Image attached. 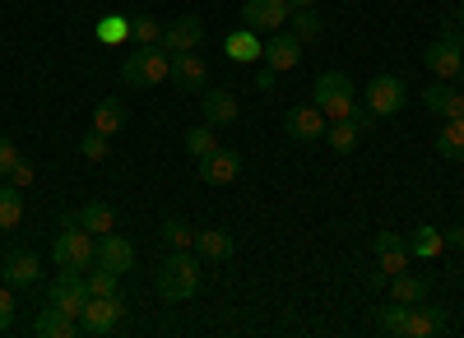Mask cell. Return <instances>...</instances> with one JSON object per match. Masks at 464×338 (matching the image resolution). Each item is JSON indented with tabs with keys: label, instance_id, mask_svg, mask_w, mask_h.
<instances>
[{
	"label": "cell",
	"instance_id": "cell-25",
	"mask_svg": "<svg viewBox=\"0 0 464 338\" xmlns=\"http://www.w3.org/2000/svg\"><path fill=\"white\" fill-rule=\"evenodd\" d=\"M437 154L446 163H464V117H455L437 130Z\"/></svg>",
	"mask_w": 464,
	"mask_h": 338
},
{
	"label": "cell",
	"instance_id": "cell-16",
	"mask_svg": "<svg viewBox=\"0 0 464 338\" xmlns=\"http://www.w3.org/2000/svg\"><path fill=\"white\" fill-rule=\"evenodd\" d=\"M200 107H205V121L218 130V126H232L242 117V102H237V93L232 89H209L205 98H200Z\"/></svg>",
	"mask_w": 464,
	"mask_h": 338
},
{
	"label": "cell",
	"instance_id": "cell-26",
	"mask_svg": "<svg viewBox=\"0 0 464 338\" xmlns=\"http://www.w3.org/2000/svg\"><path fill=\"white\" fill-rule=\"evenodd\" d=\"M121 126H126V102H121V98H102V102L93 107V130H102V135L111 139Z\"/></svg>",
	"mask_w": 464,
	"mask_h": 338
},
{
	"label": "cell",
	"instance_id": "cell-39",
	"mask_svg": "<svg viewBox=\"0 0 464 338\" xmlns=\"http://www.w3.org/2000/svg\"><path fill=\"white\" fill-rule=\"evenodd\" d=\"M441 37H446V42H455V47H464V10H455V14L441 23Z\"/></svg>",
	"mask_w": 464,
	"mask_h": 338
},
{
	"label": "cell",
	"instance_id": "cell-41",
	"mask_svg": "<svg viewBox=\"0 0 464 338\" xmlns=\"http://www.w3.org/2000/svg\"><path fill=\"white\" fill-rule=\"evenodd\" d=\"M19 163V148L5 139V135H0V176H10V167Z\"/></svg>",
	"mask_w": 464,
	"mask_h": 338
},
{
	"label": "cell",
	"instance_id": "cell-12",
	"mask_svg": "<svg viewBox=\"0 0 464 338\" xmlns=\"http://www.w3.org/2000/svg\"><path fill=\"white\" fill-rule=\"evenodd\" d=\"M93 265H107V269H116V274H130V269H135V241L107 232V237L93 246Z\"/></svg>",
	"mask_w": 464,
	"mask_h": 338
},
{
	"label": "cell",
	"instance_id": "cell-37",
	"mask_svg": "<svg viewBox=\"0 0 464 338\" xmlns=\"http://www.w3.org/2000/svg\"><path fill=\"white\" fill-rule=\"evenodd\" d=\"M130 37L149 47V42H159V37H163V23L149 19V14H135V19H130Z\"/></svg>",
	"mask_w": 464,
	"mask_h": 338
},
{
	"label": "cell",
	"instance_id": "cell-8",
	"mask_svg": "<svg viewBox=\"0 0 464 338\" xmlns=\"http://www.w3.org/2000/svg\"><path fill=\"white\" fill-rule=\"evenodd\" d=\"M288 14H293L288 0H246V5H242V28L269 37V33H279L288 23Z\"/></svg>",
	"mask_w": 464,
	"mask_h": 338
},
{
	"label": "cell",
	"instance_id": "cell-18",
	"mask_svg": "<svg viewBox=\"0 0 464 338\" xmlns=\"http://www.w3.org/2000/svg\"><path fill=\"white\" fill-rule=\"evenodd\" d=\"M242 172V154H232V148H214L209 158H200V176L209 185H227V181H237Z\"/></svg>",
	"mask_w": 464,
	"mask_h": 338
},
{
	"label": "cell",
	"instance_id": "cell-7",
	"mask_svg": "<svg viewBox=\"0 0 464 338\" xmlns=\"http://www.w3.org/2000/svg\"><path fill=\"white\" fill-rule=\"evenodd\" d=\"M284 130H288V139H297V144H316V139H325L330 117H325L316 102H297L288 117H284Z\"/></svg>",
	"mask_w": 464,
	"mask_h": 338
},
{
	"label": "cell",
	"instance_id": "cell-20",
	"mask_svg": "<svg viewBox=\"0 0 464 338\" xmlns=\"http://www.w3.org/2000/svg\"><path fill=\"white\" fill-rule=\"evenodd\" d=\"M446 329V306H432V302H418L409 311V324H404V338H432Z\"/></svg>",
	"mask_w": 464,
	"mask_h": 338
},
{
	"label": "cell",
	"instance_id": "cell-9",
	"mask_svg": "<svg viewBox=\"0 0 464 338\" xmlns=\"http://www.w3.org/2000/svg\"><path fill=\"white\" fill-rule=\"evenodd\" d=\"M200 42H205V19H200V14H181V19L163 23V37H159V47H163L168 56H177V52H196Z\"/></svg>",
	"mask_w": 464,
	"mask_h": 338
},
{
	"label": "cell",
	"instance_id": "cell-30",
	"mask_svg": "<svg viewBox=\"0 0 464 338\" xmlns=\"http://www.w3.org/2000/svg\"><path fill=\"white\" fill-rule=\"evenodd\" d=\"M196 255H205V259H227V255H232V237H227L223 228H205V232H196Z\"/></svg>",
	"mask_w": 464,
	"mask_h": 338
},
{
	"label": "cell",
	"instance_id": "cell-17",
	"mask_svg": "<svg viewBox=\"0 0 464 338\" xmlns=\"http://www.w3.org/2000/svg\"><path fill=\"white\" fill-rule=\"evenodd\" d=\"M422 65H428L437 80H455L459 65H464V47H455V42H446V37H437V42L422 52Z\"/></svg>",
	"mask_w": 464,
	"mask_h": 338
},
{
	"label": "cell",
	"instance_id": "cell-44",
	"mask_svg": "<svg viewBox=\"0 0 464 338\" xmlns=\"http://www.w3.org/2000/svg\"><path fill=\"white\" fill-rule=\"evenodd\" d=\"M446 241H455V246L464 250V228H450V232H446Z\"/></svg>",
	"mask_w": 464,
	"mask_h": 338
},
{
	"label": "cell",
	"instance_id": "cell-27",
	"mask_svg": "<svg viewBox=\"0 0 464 338\" xmlns=\"http://www.w3.org/2000/svg\"><path fill=\"white\" fill-rule=\"evenodd\" d=\"M409 311H413V306H404V302H395V296H391V302H381L372 315H376V329H381V333H395V338H404Z\"/></svg>",
	"mask_w": 464,
	"mask_h": 338
},
{
	"label": "cell",
	"instance_id": "cell-38",
	"mask_svg": "<svg viewBox=\"0 0 464 338\" xmlns=\"http://www.w3.org/2000/svg\"><path fill=\"white\" fill-rule=\"evenodd\" d=\"M80 154H84L89 163H107V154H111V148H107V135H102V130H89V135L80 139Z\"/></svg>",
	"mask_w": 464,
	"mask_h": 338
},
{
	"label": "cell",
	"instance_id": "cell-4",
	"mask_svg": "<svg viewBox=\"0 0 464 338\" xmlns=\"http://www.w3.org/2000/svg\"><path fill=\"white\" fill-rule=\"evenodd\" d=\"M312 102L325 111L330 121H343L348 111L358 107V89H353V80H348V74H339V70H325L321 80H316V89H312Z\"/></svg>",
	"mask_w": 464,
	"mask_h": 338
},
{
	"label": "cell",
	"instance_id": "cell-29",
	"mask_svg": "<svg viewBox=\"0 0 464 338\" xmlns=\"http://www.w3.org/2000/svg\"><path fill=\"white\" fill-rule=\"evenodd\" d=\"M409 241V255H418V259H432V255H441V246H446V232H437V228H413V237H404Z\"/></svg>",
	"mask_w": 464,
	"mask_h": 338
},
{
	"label": "cell",
	"instance_id": "cell-35",
	"mask_svg": "<svg viewBox=\"0 0 464 338\" xmlns=\"http://www.w3.org/2000/svg\"><path fill=\"white\" fill-rule=\"evenodd\" d=\"M126 37H130V23H126L121 14H102V23H98V42L116 47V42H126Z\"/></svg>",
	"mask_w": 464,
	"mask_h": 338
},
{
	"label": "cell",
	"instance_id": "cell-34",
	"mask_svg": "<svg viewBox=\"0 0 464 338\" xmlns=\"http://www.w3.org/2000/svg\"><path fill=\"white\" fill-rule=\"evenodd\" d=\"M288 28L302 37V42H316V37H321V14H316V5H297V10L288 14Z\"/></svg>",
	"mask_w": 464,
	"mask_h": 338
},
{
	"label": "cell",
	"instance_id": "cell-1",
	"mask_svg": "<svg viewBox=\"0 0 464 338\" xmlns=\"http://www.w3.org/2000/svg\"><path fill=\"white\" fill-rule=\"evenodd\" d=\"M200 265H196V255L190 250H172V255H163L159 259V274H153V287H159V296L163 302H190V296L200 292Z\"/></svg>",
	"mask_w": 464,
	"mask_h": 338
},
{
	"label": "cell",
	"instance_id": "cell-40",
	"mask_svg": "<svg viewBox=\"0 0 464 338\" xmlns=\"http://www.w3.org/2000/svg\"><path fill=\"white\" fill-rule=\"evenodd\" d=\"M14 324V296H10V283L0 287V333H5Z\"/></svg>",
	"mask_w": 464,
	"mask_h": 338
},
{
	"label": "cell",
	"instance_id": "cell-23",
	"mask_svg": "<svg viewBox=\"0 0 464 338\" xmlns=\"http://www.w3.org/2000/svg\"><path fill=\"white\" fill-rule=\"evenodd\" d=\"M260 47H265V37H260V33H251V28H237V33H227V42H223V52H227L232 61H242V65L260 61Z\"/></svg>",
	"mask_w": 464,
	"mask_h": 338
},
{
	"label": "cell",
	"instance_id": "cell-28",
	"mask_svg": "<svg viewBox=\"0 0 464 338\" xmlns=\"http://www.w3.org/2000/svg\"><path fill=\"white\" fill-rule=\"evenodd\" d=\"M325 139H330V148H334V154H353V148L362 144V126H358L353 117H343V121H330Z\"/></svg>",
	"mask_w": 464,
	"mask_h": 338
},
{
	"label": "cell",
	"instance_id": "cell-10",
	"mask_svg": "<svg viewBox=\"0 0 464 338\" xmlns=\"http://www.w3.org/2000/svg\"><path fill=\"white\" fill-rule=\"evenodd\" d=\"M126 306H121V296H89V306L80 315V329L93 333V338H107L116 324H121Z\"/></svg>",
	"mask_w": 464,
	"mask_h": 338
},
{
	"label": "cell",
	"instance_id": "cell-24",
	"mask_svg": "<svg viewBox=\"0 0 464 338\" xmlns=\"http://www.w3.org/2000/svg\"><path fill=\"white\" fill-rule=\"evenodd\" d=\"M385 283H391V296H395V302H404V306L428 302V278H413L409 269H404V274H391Z\"/></svg>",
	"mask_w": 464,
	"mask_h": 338
},
{
	"label": "cell",
	"instance_id": "cell-11",
	"mask_svg": "<svg viewBox=\"0 0 464 338\" xmlns=\"http://www.w3.org/2000/svg\"><path fill=\"white\" fill-rule=\"evenodd\" d=\"M302 47H306V42H302L297 33H284V28H279V33H269V37H265L260 61H265L269 70H279V74H284V70H293V65L302 61Z\"/></svg>",
	"mask_w": 464,
	"mask_h": 338
},
{
	"label": "cell",
	"instance_id": "cell-36",
	"mask_svg": "<svg viewBox=\"0 0 464 338\" xmlns=\"http://www.w3.org/2000/svg\"><path fill=\"white\" fill-rule=\"evenodd\" d=\"M163 241H168L172 250H190V246H196V232H190L181 218H168V222H163Z\"/></svg>",
	"mask_w": 464,
	"mask_h": 338
},
{
	"label": "cell",
	"instance_id": "cell-31",
	"mask_svg": "<svg viewBox=\"0 0 464 338\" xmlns=\"http://www.w3.org/2000/svg\"><path fill=\"white\" fill-rule=\"evenodd\" d=\"M24 222V195L19 185H0V232H10Z\"/></svg>",
	"mask_w": 464,
	"mask_h": 338
},
{
	"label": "cell",
	"instance_id": "cell-2",
	"mask_svg": "<svg viewBox=\"0 0 464 338\" xmlns=\"http://www.w3.org/2000/svg\"><path fill=\"white\" fill-rule=\"evenodd\" d=\"M121 80H126V89H159L163 80H172V56L159 42H149L121 61Z\"/></svg>",
	"mask_w": 464,
	"mask_h": 338
},
{
	"label": "cell",
	"instance_id": "cell-14",
	"mask_svg": "<svg viewBox=\"0 0 464 338\" xmlns=\"http://www.w3.org/2000/svg\"><path fill=\"white\" fill-rule=\"evenodd\" d=\"M0 278H5L10 287H33L37 278H43V259L19 246V250L5 255V265H0Z\"/></svg>",
	"mask_w": 464,
	"mask_h": 338
},
{
	"label": "cell",
	"instance_id": "cell-32",
	"mask_svg": "<svg viewBox=\"0 0 464 338\" xmlns=\"http://www.w3.org/2000/svg\"><path fill=\"white\" fill-rule=\"evenodd\" d=\"M84 283H89V296H121V274L107 269V265H93L84 274Z\"/></svg>",
	"mask_w": 464,
	"mask_h": 338
},
{
	"label": "cell",
	"instance_id": "cell-5",
	"mask_svg": "<svg viewBox=\"0 0 464 338\" xmlns=\"http://www.w3.org/2000/svg\"><path fill=\"white\" fill-rule=\"evenodd\" d=\"M47 306L65 311L70 320H80L84 306H89V283H84V274H80V269H61V278L47 287Z\"/></svg>",
	"mask_w": 464,
	"mask_h": 338
},
{
	"label": "cell",
	"instance_id": "cell-45",
	"mask_svg": "<svg viewBox=\"0 0 464 338\" xmlns=\"http://www.w3.org/2000/svg\"><path fill=\"white\" fill-rule=\"evenodd\" d=\"M288 5H293V10H297V5H316V0H288Z\"/></svg>",
	"mask_w": 464,
	"mask_h": 338
},
{
	"label": "cell",
	"instance_id": "cell-43",
	"mask_svg": "<svg viewBox=\"0 0 464 338\" xmlns=\"http://www.w3.org/2000/svg\"><path fill=\"white\" fill-rule=\"evenodd\" d=\"M275 80H279V70H269V65H260V70H256V89H265V93H269V89H275Z\"/></svg>",
	"mask_w": 464,
	"mask_h": 338
},
{
	"label": "cell",
	"instance_id": "cell-19",
	"mask_svg": "<svg viewBox=\"0 0 464 338\" xmlns=\"http://www.w3.org/2000/svg\"><path fill=\"white\" fill-rule=\"evenodd\" d=\"M422 107H432L437 117L455 121V117H464V93H455V84L437 80V84H428V89H422Z\"/></svg>",
	"mask_w": 464,
	"mask_h": 338
},
{
	"label": "cell",
	"instance_id": "cell-22",
	"mask_svg": "<svg viewBox=\"0 0 464 338\" xmlns=\"http://www.w3.org/2000/svg\"><path fill=\"white\" fill-rule=\"evenodd\" d=\"M74 222L89 232V237H107V232H116V213H111V204H80V213H74Z\"/></svg>",
	"mask_w": 464,
	"mask_h": 338
},
{
	"label": "cell",
	"instance_id": "cell-3",
	"mask_svg": "<svg viewBox=\"0 0 464 338\" xmlns=\"http://www.w3.org/2000/svg\"><path fill=\"white\" fill-rule=\"evenodd\" d=\"M52 265L56 269H80V274L93 269V241H89V232L80 228V222H74V213L65 218L61 237L52 241Z\"/></svg>",
	"mask_w": 464,
	"mask_h": 338
},
{
	"label": "cell",
	"instance_id": "cell-15",
	"mask_svg": "<svg viewBox=\"0 0 464 338\" xmlns=\"http://www.w3.org/2000/svg\"><path fill=\"white\" fill-rule=\"evenodd\" d=\"M172 84L186 89V93H205V84H209V65H205L196 52H177V56H172Z\"/></svg>",
	"mask_w": 464,
	"mask_h": 338
},
{
	"label": "cell",
	"instance_id": "cell-6",
	"mask_svg": "<svg viewBox=\"0 0 464 338\" xmlns=\"http://www.w3.org/2000/svg\"><path fill=\"white\" fill-rule=\"evenodd\" d=\"M404 102H409V89H404L400 74H376V80L367 84V93H362V107L372 111L376 121H381V117H395Z\"/></svg>",
	"mask_w": 464,
	"mask_h": 338
},
{
	"label": "cell",
	"instance_id": "cell-33",
	"mask_svg": "<svg viewBox=\"0 0 464 338\" xmlns=\"http://www.w3.org/2000/svg\"><path fill=\"white\" fill-rule=\"evenodd\" d=\"M214 148H218V135H214V126H209V121H205V126H190V130H186V154L196 158V163H200V158H209Z\"/></svg>",
	"mask_w": 464,
	"mask_h": 338
},
{
	"label": "cell",
	"instance_id": "cell-21",
	"mask_svg": "<svg viewBox=\"0 0 464 338\" xmlns=\"http://www.w3.org/2000/svg\"><path fill=\"white\" fill-rule=\"evenodd\" d=\"M33 333L37 338H74V333H80V320H70L56 306H43V315L33 320Z\"/></svg>",
	"mask_w": 464,
	"mask_h": 338
},
{
	"label": "cell",
	"instance_id": "cell-46",
	"mask_svg": "<svg viewBox=\"0 0 464 338\" xmlns=\"http://www.w3.org/2000/svg\"><path fill=\"white\" fill-rule=\"evenodd\" d=\"M459 80H464V65H459Z\"/></svg>",
	"mask_w": 464,
	"mask_h": 338
},
{
	"label": "cell",
	"instance_id": "cell-42",
	"mask_svg": "<svg viewBox=\"0 0 464 338\" xmlns=\"http://www.w3.org/2000/svg\"><path fill=\"white\" fill-rule=\"evenodd\" d=\"M10 185H19V191H24V185H33V163L19 158V163L10 167Z\"/></svg>",
	"mask_w": 464,
	"mask_h": 338
},
{
	"label": "cell",
	"instance_id": "cell-13",
	"mask_svg": "<svg viewBox=\"0 0 464 338\" xmlns=\"http://www.w3.org/2000/svg\"><path fill=\"white\" fill-rule=\"evenodd\" d=\"M372 250H376V269H381L385 278L409 269V241H404L400 232H376Z\"/></svg>",
	"mask_w": 464,
	"mask_h": 338
}]
</instances>
